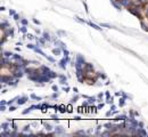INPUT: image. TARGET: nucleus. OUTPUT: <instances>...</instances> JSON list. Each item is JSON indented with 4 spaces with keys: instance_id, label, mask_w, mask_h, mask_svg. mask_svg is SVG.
Wrapping results in <instances>:
<instances>
[{
    "instance_id": "nucleus-22",
    "label": "nucleus",
    "mask_w": 148,
    "mask_h": 137,
    "mask_svg": "<svg viewBox=\"0 0 148 137\" xmlns=\"http://www.w3.org/2000/svg\"><path fill=\"white\" fill-rule=\"evenodd\" d=\"M18 30H20V32H22V33H26V32H28V28H26V25H23V26L18 28Z\"/></svg>"
},
{
    "instance_id": "nucleus-20",
    "label": "nucleus",
    "mask_w": 148,
    "mask_h": 137,
    "mask_svg": "<svg viewBox=\"0 0 148 137\" xmlns=\"http://www.w3.org/2000/svg\"><path fill=\"white\" fill-rule=\"evenodd\" d=\"M119 105L120 106H124L125 105V97H121L119 99Z\"/></svg>"
},
{
    "instance_id": "nucleus-59",
    "label": "nucleus",
    "mask_w": 148,
    "mask_h": 137,
    "mask_svg": "<svg viewBox=\"0 0 148 137\" xmlns=\"http://www.w3.org/2000/svg\"><path fill=\"white\" fill-rule=\"evenodd\" d=\"M17 135H18L17 131H13V132H12V136H17Z\"/></svg>"
},
{
    "instance_id": "nucleus-15",
    "label": "nucleus",
    "mask_w": 148,
    "mask_h": 137,
    "mask_svg": "<svg viewBox=\"0 0 148 137\" xmlns=\"http://www.w3.org/2000/svg\"><path fill=\"white\" fill-rule=\"evenodd\" d=\"M59 111H60L62 113H65V112H67V105H64V104L59 105Z\"/></svg>"
},
{
    "instance_id": "nucleus-32",
    "label": "nucleus",
    "mask_w": 148,
    "mask_h": 137,
    "mask_svg": "<svg viewBox=\"0 0 148 137\" xmlns=\"http://www.w3.org/2000/svg\"><path fill=\"white\" fill-rule=\"evenodd\" d=\"M30 128H31L30 126H25L24 129H23V131H22V134H25V132H28V131L30 132Z\"/></svg>"
},
{
    "instance_id": "nucleus-39",
    "label": "nucleus",
    "mask_w": 148,
    "mask_h": 137,
    "mask_svg": "<svg viewBox=\"0 0 148 137\" xmlns=\"http://www.w3.org/2000/svg\"><path fill=\"white\" fill-rule=\"evenodd\" d=\"M15 14H16V12H15L14 9H10V11H9V15H10V16H14Z\"/></svg>"
},
{
    "instance_id": "nucleus-6",
    "label": "nucleus",
    "mask_w": 148,
    "mask_h": 137,
    "mask_svg": "<svg viewBox=\"0 0 148 137\" xmlns=\"http://www.w3.org/2000/svg\"><path fill=\"white\" fill-rule=\"evenodd\" d=\"M55 134H57V135L65 134V128L62 127V126H57V127H55Z\"/></svg>"
},
{
    "instance_id": "nucleus-40",
    "label": "nucleus",
    "mask_w": 148,
    "mask_h": 137,
    "mask_svg": "<svg viewBox=\"0 0 148 137\" xmlns=\"http://www.w3.org/2000/svg\"><path fill=\"white\" fill-rule=\"evenodd\" d=\"M75 20H77V21H79V22H81V23H86V21H84V20H81V18H80V17H78V16H75Z\"/></svg>"
},
{
    "instance_id": "nucleus-17",
    "label": "nucleus",
    "mask_w": 148,
    "mask_h": 137,
    "mask_svg": "<svg viewBox=\"0 0 148 137\" xmlns=\"http://www.w3.org/2000/svg\"><path fill=\"white\" fill-rule=\"evenodd\" d=\"M88 24H89L91 28H94V29H96V30H98V31H100V30H102V29H100L97 24H95V23H92V22H88Z\"/></svg>"
},
{
    "instance_id": "nucleus-61",
    "label": "nucleus",
    "mask_w": 148,
    "mask_h": 137,
    "mask_svg": "<svg viewBox=\"0 0 148 137\" xmlns=\"http://www.w3.org/2000/svg\"><path fill=\"white\" fill-rule=\"evenodd\" d=\"M115 109H116V107H115V105H113V104H112V107H111V110H112V111H115Z\"/></svg>"
},
{
    "instance_id": "nucleus-55",
    "label": "nucleus",
    "mask_w": 148,
    "mask_h": 137,
    "mask_svg": "<svg viewBox=\"0 0 148 137\" xmlns=\"http://www.w3.org/2000/svg\"><path fill=\"white\" fill-rule=\"evenodd\" d=\"M33 22H34L35 24H38V25H40V22H39L38 20H35V18H34V20H33Z\"/></svg>"
},
{
    "instance_id": "nucleus-43",
    "label": "nucleus",
    "mask_w": 148,
    "mask_h": 137,
    "mask_svg": "<svg viewBox=\"0 0 148 137\" xmlns=\"http://www.w3.org/2000/svg\"><path fill=\"white\" fill-rule=\"evenodd\" d=\"M0 110H1V112L6 111V105H0Z\"/></svg>"
},
{
    "instance_id": "nucleus-34",
    "label": "nucleus",
    "mask_w": 148,
    "mask_h": 137,
    "mask_svg": "<svg viewBox=\"0 0 148 137\" xmlns=\"http://www.w3.org/2000/svg\"><path fill=\"white\" fill-rule=\"evenodd\" d=\"M21 24H22V25H28V24H29V21L25 20V18H23V20H21Z\"/></svg>"
},
{
    "instance_id": "nucleus-57",
    "label": "nucleus",
    "mask_w": 148,
    "mask_h": 137,
    "mask_svg": "<svg viewBox=\"0 0 148 137\" xmlns=\"http://www.w3.org/2000/svg\"><path fill=\"white\" fill-rule=\"evenodd\" d=\"M138 127H140V128H143V123H142V122H139Z\"/></svg>"
},
{
    "instance_id": "nucleus-9",
    "label": "nucleus",
    "mask_w": 148,
    "mask_h": 137,
    "mask_svg": "<svg viewBox=\"0 0 148 137\" xmlns=\"http://www.w3.org/2000/svg\"><path fill=\"white\" fill-rule=\"evenodd\" d=\"M128 119V117L125 115V114H119V115H116L115 117V121H125Z\"/></svg>"
},
{
    "instance_id": "nucleus-38",
    "label": "nucleus",
    "mask_w": 148,
    "mask_h": 137,
    "mask_svg": "<svg viewBox=\"0 0 148 137\" xmlns=\"http://www.w3.org/2000/svg\"><path fill=\"white\" fill-rule=\"evenodd\" d=\"M63 53H64V55L65 56H69V53H68V50L65 48V49H63Z\"/></svg>"
},
{
    "instance_id": "nucleus-12",
    "label": "nucleus",
    "mask_w": 148,
    "mask_h": 137,
    "mask_svg": "<svg viewBox=\"0 0 148 137\" xmlns=\"http://www.w3.org/2000/svg\"><path fill=\"white\" fill-rule=\"evenodd\" d=\"M62 48L60 47H56V48H54L52 49V54L54 55H56V56H58V55H60V53H62Z\"/></svg>"
},
{
    "instance_id": "nucleus-44",
    "label": "nucleus",
    "mask_w": 148,
    "mask_h": 137,
    "mask_svg": "<svg viewBox=\"0 0 148 137\" xmlns=\"http://www.w3.org/2000/svg\"><path fill=\"white\" fill-rule=\"evenodd\" d=\"M46 58H47V59H48V61H50V62H52V63H54V62H55V59H54V58H52V57H50V56H46Z\"/></svg>"
},
{
    "instance_id": "nucleus-51",
    "label": "nucleus",
    "mask_w": 148,
    "mask_h": 137,
    "mask_svg": "<svg viewBox=\"0 0 148 137\" xmlns=\"http://www.w3.org/2000/svg\"><path fill=\"white\" fill-rule=\"evenodd\" d=\"M98 76H99L102 79H106V76H105V74H100V73H98Z\"/></svg>"
},
{
    "instance_id": "nucleus-10",
    "label": "nucleus",
    "mask_w": 148,
    "mask_h": 137,
    "mask_svg": "<svg viewBox=\"0 0 148 137\" xmlns=\"http://www.w3.org/2000/svg\"><path fill=\"white\" fill-rule=\"evenodd\" d=\"M109 1H111V4H112V5H113L117 11H121L122 7H121V4H120L119 1H116V0H109Z\"/></svg>"
},
{
    "instance_id": "nucleus-14",
    "label": "nucleus",
    "mask_w": 148,
    "mask_h": 137,
    "mask_svg": "<svg viewBox=\"0 0 148 137\" xmlns=\"http://www.w3.org/2000/svg\"><path fill=\"white\" fill-rule=\"evenodd\" d=\"M58 78H59V80H60V84H62V85H65V84H66L67 78H66L65 76H58Z\"/></svg>"
},
{
    "instance_id": "nucleus-25",
    "label": "nucleus",
    "mask_w": 148,
    "mask_h": 137,
    "mask_svg": "<svg viewBox=\"0 0 148 137\" xmlns=\"http://www.w3.org/2000/svg\"><path fill=\"white\" fill-rule=\"evenodd\" d=\"M32 110H33V107H32V106H30L29 109H25V110H24V111L22 112V114H23V115H25V114H28V113H30V112H31Z\"/></svg>"
},
{
    "instance_id": "nucleus-7",
    "label": "nucleus",
    "mask_w": 148,
    "mask_h": 137,
    "mask_svg": "<svg viewBox=\"0 0 148 137\" xmlns=\"http://www.w3.org/2000/svg\"><path fill=\"white\" fill-rule=\"evenodd\" d=\"M134 135H140V136H147V132H146V130L143 129V128H138L137 127V129H136V134Z\"/></svg>"
},
{
    "instance_id": "nucleus-35",
    "label": "nucleus",
    "mask_w": 148,
    "mask_h": 137,
    "mask_svg": "<svg viewBox=\"0 0 148 137\" xmlns=\"http://www.w3.org/2000/svg\"><path fill=\"white\" fill-rule=\"evenodd\" d=\"M28 48H30V49H33V50H34L37 47H35L34 45H32V43H29V45H28Z\"/></svg>"
},
{
    "instance_id": "nucleus-27",
    "label": "nucleus",
    "mask_w": 148,
    "mask_h": 137,
    "mask_svg": "<svg viewBox=\"0 0 148 137\" xmlns=\"http://www.w3.org/2000/svg\"><path fill=\"white\" fill-rule=\"evenodd\" d=\"M104 127H105L106 129H109V130H111V129H112V128L114 127V124H113L112 122H107V123H106V124H105Z\"/></svg>"
},
{
    "instance_id": "nucleus-24",
    "label": "nucleus",
    "mask_w": 148,
    "mask_h": 137,
    "mask_svg": "<svg viewBox=\"0 0 148 137\" xmlns=\"http://www.w3.org/2000/svg\"><path fill=\"white\" fill-rule=\"evenodd\" d=\"M34 51H37V53H39V54H40V55H42L43 57H46V56H47V55H46V54H45V53H43V51H42V50H41V49H40L39 47H37V48L34 49Z\"/></svg>"
},
{
    "instance_id": "nucleus-26",
    "label": "nucleus",
    "mask_w": 148,
    "mask_h": 137,
    "mask_svg": "<svg viewBox=\"0 0 148 137\" xmlns=\"http://www.w3.org/2000/svg\"><path fill=\"white\" fill-rule=\"evenodd\" d=\"M3 54H4V56L7 57V58H12L13 55H14V54H12V53H9V51H5V53H3Z\"/></svg>"
},
{
    "instance_id": "nucleus-5",
    "label": "nucleus",
    "mask_w": 148,
    "mask_h": 137,
    "mask_svg": "<svg viewBox=\"0 0 148 137\" xmlns=\"http://www.w3.org/2000/svg\"><path fill=\"white\" fill-rule=\"evenodd\" d=\"M84 71H86V74L89 76V73H92L94 71V65L91 63H86L84 65Z\"/></svg>"
},
{
    "instance_id": "nucleus-1",
    "label": "nucleus",
    "mask_w": 148,
    "mask_h": 137,
    "mask_svg": "<svg viewBox=\"0 0 148 137\" xmlns=\"http://www.w3.org/2000/svg\"><path fill=\"white\" fill-rule=\"evenodd\" d=\"M84 65H86L84 57H83L82 55H78V56H77V59H75V64H74L75 68H78V67H84Z\"/></svg>"
},
{
    "instance_id": "nucleus-19",
    "label": "nucleus",
    "mask_w": 148,
    "mask_h": 137,
    "mask_svg": "<svg viewBox=\"0 0 148 137\" xmlns=\"http://www.w3.org/2000/svg\"><path fill=\"white\" fill-rule=\"evenodd\" d=\"M8 28H10L9 24H8V22H3V23H1V30H6V29H8Z\"/></svg>"
},
{
    "instance_id": "nucleus-50",
    "label": "nucleus",
    "mask_w": 148,
    "mask_h": 137,
    "mask_svg": "<svg viewBox=\"0 0 148 137\" xmlns=\"http://www.w3.org/2000/svg\"><path fill=\"white\" fill-rule=\"evenodd\" d=\"M52 90H54V92H58V87L54 85V86H52Z\"/></svg>"
},
{
    "instance_id": "nucleus-56",
    "label": "nucleus",
    "mask_w": 148,
    "mask_h": 137,
    "mask_svg": "<svg viewBox=\"0 0 148 137\" xmlns=\"http://www.w3.org/2000/svg\"><path fill=\"white\" fill-rule=\"evenodd\" d=\"M26 37H28V38H29V39H31V40H32V39H33V38H34V37H33V36H32V34H28V36H26Z\"/></svg>"
},
{
    "instance_id": "nucleus-28",
    "label": "nucleus",
    "mask_w": 148,
    "mask_h": 137,
    "mask_svg": "<svg viewBox=\"0 0 148 137\" xmlns=\"http://www.w3.org/2000/svg\"><path fill=\"white\" fill-rule=\"evenodd\" d=\"M96 101H97L96 97H88V102H89V104H94Z\"/></svg>"
},
{
    "instance_id": "nucleus-52",
    "label": "nucleus",
    "mask_w": 148,
    "mask_h": 137,
    "mask_svg": "<svg viewBox=\"0 0 148 137\" xmlns=\"http://www.w3.org/2000/svg\"><path fill=\"white\" fill-rule=\"evenodd\" d=\"M103 107H104V104H103V103H102V104H99V105L97 106V109H98V110H100V109H103Z\"/></svg>"
},
{
    "instance_id": "nucleus-48",
    "label": "nucleus",
    "mask_w": 148,
    "mask_h": 137,
    "mask_svg": "<svg viewBox=\"0 0 148 137\" xmlns=\"http://www.w3.org/2000/svg\"><path fill=\"white\" fill-rule=\"evenodd\" d=\"M13 17H14V20H15V21H18V20H20V16H18L17 14H15Z\"/></svg>"
},
{
    "instance_id": "nucleus-49",
    "label": "nucleus",
    "mask_w": 148,
    "mask_h": 137,
    "mask_svg": "<svg viewBox=\"0 0 148 137\" xmlns=\"http://www.w3.org/2000/svg\"><path fill=\"white\" fill-rule=\"evenodd\" d=\"M106 98H107V99L112 98V97H111V94H109V92H106Z\"/></svg>"
},
{
    "instance_id": "nucleus-42",
    "label": "nucleus",
    "mask_w": 148,
    "mask_h": 137,
    "mask_svg": "<svg viewBox=\"0 0 148 137\" xmlns=\"http://www.w3.org/2000/svg\"><path fill=\"white\" fill-rule=\"evenodd\" d=\"M139 3H141L142 5H145V4H148V0H138Z\"/></svg>"
},
{
    "instance_id": "nucleus-33",
    "label": "nucleus",
    "mask_w": 148,
    "mask_h": 137,
    "mask_svg": "<svg viewBox=\"0 0 148 137\" xmlns=\"http://www.w3.org/2000/svg\"><path fill=\"white\" fill-rule=\"evenodd\" d=\"M31 98L37 99V101H41V99H42V97H38V96H37V95H34V94H32V95H31Z\"/></svg>"
},
{
    "instance_id": "nucleus-58",
    "label": "nucleus",
    "mask_w": 148,
    "mask_h": 137,
    "mask_svg": "<svg viewBox=\"0 0 148 137\" xmlns=\"http://www.w3.org/2000/svg\"><path fill=\"white\" fill-rule=\"evenodd\" d=\"M13 129H14V130H17V126H16L15 123H13Z\"/></svg>"
},
{
    "instance_id": "nucleus-54",
    "label": "nucleus",
    "mask_w": 148,
    "mask_h": 137,
    "mask_svg": "<svg viewBox=\"0 0 148 137\" xmlns=\"http://www.w3.org/2000/svg\"><path fill=\"white\" fill-rule=\"evenodd\" d=\"M102 26H105V28H112L111 25H108V24H105V23H103V24H102Z\"/></svg>"
},
{
    "instance_id": "nucleus-62",
    "label": "nucleus",
    "mask_w": 148,
    "mask_h": 137,
    "mask_svg": "<svg viewBox=\"0 0 148 137\" xmlns=\"http://www.w3.org/2000/svg\"><path fill=\"white\" fill-rule=\"evenodd\" d=\"M146 17H147V18H148V7H147V8H146Z\"/></svg>"
},
{
    "instance_id": "nucleus-13",
    "label": "nucleus",
    "mask_w": 148,
    "mask_h": 137,
    "mask_svg": "<svg viewBox=\"0 0 148 137\" xmlns=\"http://www.w3.org/2000/svg\"><path fill=\"white\" fill-rule=\"evenodd\" d=\"M43 126H45V129L47 131H51L52 130V127H51V124L49 122H43Z\"/></svg>"
},
{
    "instance_id": "nucleus-53",
    "label": "nucleus",
    "mask_w": 148,
    "mask_h": 137,
    "mask_svg": "<svg viewBox=\"0 0 148 137\" xmlns=\"http://www.w3.org/2000/svg\"><path fill=\"white\" fill-rule=\"evenodd\" d=\"M82 109H83V106H80V107L78 109V111H79V113H82V112H83V110H82Z\"/></svg>"
},
{
    "instance_id": "nucleus-37",
    "label": "nucleus",
    "mask_w": 148,
    "mask_h": 137,
    "mask_svg": "<svg viewBox=\"0 0 148 137\" xmlns=\"http://www.w3.org/2000/svg\"><path fill=\"white\" fill-rule=\"evenodd\" d=\"M78 98H79V96H75V97H73V98H72V101H71V103H72V104H73V103H75V102L78 101Z\"/></svg>"
},
{
    "instance_id": "nucleus-47",
    "label": "nucleus",
    "mask_w": 148,
    "mask_h": 137,
    "mask_svg": "<svg viewBox=\"0 0 148 137\" xmlns=\"http://www.w3.org/2000/svg\"><path fill=\"white\" fill-rule=\"evenodd\" d=\"M7 104V102L5 101V99H3V101H0V105H6Z\"/></svg>"
},
{
    "instance_id": "nucleus-16",
    "label": "nucleus",
    "mask_w": 148,
    "mask_h": 137,
    "mask_svg": "<svg viewBox=\"0 0 148 137\" xmlns=\"http://www.w3.org/2000/svg\"><path fill=\"white\" fill-rule=\"evenodd\" d=\"M1 129H3V130H8V129H9V122H4V123H1Z\"/></svg>"
},
{
    "instance_id": "nucleus-11",
    "label": "nucleus",
    "mask_w": 148,
    "mask_h": 137,
    "mask_svg": "<svg viewBox=\"0 0 148 137\" xmlns=\"http://www.w3.org/2000/svg\"><path fill=\"white\" fill-rule=\"evenodd\" d=\"M55 46H56V47H60L62 49H65V48H66V45H65L64 42H62V41H59V40H57V41H55Z\"/></svg>"
},
{
    "instance_id": "nucleus-46",
    "label": "nucleus",
    "mask_w": 148,
    "mask_h": 137,
    "mask_svg": "<svg viewBox=\"0 0 148 137\" xmlns=\"http://www.w3.org/2000/svg\"><path fill=\"white\" fill-rule=\"evenodd\" d=\"M51 119H54L55 121H58V117H57V115H55V114H52V115H51Z\"/></svg>"
},
{
    "instance_id": "nucleus-63",
    "label": "nucleus",
    "mask_w": 148,
    "mask_h": 137,
    "mask_svg": "<svg viewBox=\"0 0 148 137\" xmlns=\"http://www.w3.org/2000/svg\"><path fill=\"white\" fill-rule=\"evenodd\" d=\"M80 119H81L80 117H74V120H80Z\"/></svg>"
},
{
    "instance_id": "nucleus-36",
    "label": "nucleus",
    "mask_w": 148,
    "mask_h": 137,
    "mask_svg": "<svg viewBox=\"0 0 148 137\" xmlns=\"http://www.w3.org/2000/svg\"><path fill=\"white\" fill-rule=\"evenodd\" d=\"M75 135H86V132H84V130H79L75 132Z\"/></svg>"
},
{
    "instance_id": "nucleus-23",
    "label": "nucleus",
    "mask_w": 148,
    "mask_h": 137,
    "mask_svg": "<svg viewBox=\"0 0 148 137\" xmlns=\"http://www.w3.org/2000/svg\"><path fill=\"white\" fill-rule=\"evenodd\" d=\"M43 38L46 39V41H50L51 40V38H50V36H49V33H47V32H43Z\"/></svg>"
},
{
    "instance_id": "nucleus-30",
    "label": "nucleus",
    "mask_w": 148,
    "mask_h": 137,
    "mask_svg": "<svg viewBox=\"0 0 148 137\" xmlns=\"http://www.w3.org/2000/svg\"><path fill=\"white\" fill-rule=\"evenodd\" d=\"M17 99H18V97H14V98H12L10 101H8V102H7V104H8V105H12V104H13L14 102H16Z\"/></svg>"
},
{
    "instance_id": "nucleus-3",
    "label": "nucleus",
    "mask_w": 148,
    "mask_h": 137,
    "mask_svg": "<svg viewBox=\"0 0 148 137\" xmlns=\"http://www.w3.org/2000/svg\"><path fill=\"white\" fill-rule=\"evenodd\" d=\"M68 61H69V56H65L64 58H62L59 61L58 65H59V67L62 68V70H65V68H66V64L68 63Z\"/></svg>"
},
{
    "instance_id": "nucleus-60",
    "label": "nucleus",
    "mask_w": 148,
    "mask_h": 137,
    "mask_svg": "<svg viewBox=\"0 0 148 137\" xmlns=\"http://www.w3.org/2000/svg\"><path fill=\"white\" fill-rule=\"evenodd\" d=\"M63 90H64V92H68V90H69V88H68V87H66V88L64 87V88H63Z\"/></svg>"
},
{
    "instance_id": "nucleus-4",
    "label": "nucleus",
    "mask_w": 148,
    "mask_h": 137,
    "mask_svg": "<svg viewBox=\"0 0 148 137\" xmlns=\"http://www.w3.org/2000/svg\"><path fill=\"white\" fill-rule=\"evenodd\" d=\"M13 79H15V77L12 74V76H7V74H4V76H1V82L3 84H6V85H8Z\"/></svg>"
},
{
    "instance_id": "nucleus-31",
    "label": "nucleus",
    "mask_w": 148,
    "mask_h": 137,
    "mask_svg": "<svg viewBox=\"0 0 148 137\" xmlns=\"http://www.w3.org/2000/svg\"><path fill=\"white\" fill-rule=\"evenodd\" d=\"M67 112H68V113H72V112H73V106H72V103L67 105Z\"/></svg>"
},
{
    "instance_id": "nucleus-8",
    "label": "nucleus",
    "mask_w": 148,
    "mask_h": 137,
    "mask_svg": "<svg viewBox=\"0 0 148 137\" xmlns=\"http://www.w3.org/2000/svg\"><path fill=\"white\" fill-rule=\"evenodd\" d=\"M28 101H29V98L25 97V96H23V97H18V99L16 101V103H17V105H23V104H25Z\"/></svg>"
},
{
    "instance_id": "nucleus-29",
    "label": "nucleus",
    "mask_w": 148,
    "mask_h": 137,
    "mask_svg": "<svg viewBox=\"0 0 148 137\" xmlns=\"http://www.w3.org/2000/svg\"><path fill=\"white\" fill-rule=\"evenodd\" d=\"M112 134H113V132H112V131L108 129L107 131H104V132H102V136H111Z\"/></svg>"
},
{
    "instance_id": "nucleus-18",
    "label": "nucleus",
    "mask_w": 148,
    "mask_h": 137,
    "mask_svg": "<svg viewBox=\"0 0 148 137\" xmlns=\"http://www.w3.org/2000/svg\"><path fill=\"white\" fill-rule=\"evenodd\" d=\"M140 25H141V28H142V30H143V31H147V32H148V25H147L143 21H141V22H140Z\"/></svg>"
},
{
    "instance_id": "nucleus-41",
    "label": "nucleus",
    "mask_w": 148,
    "mask_h": 137,
    "mask_svg": "<svg viewBox=\"0 0 148 137\" xmlns=\"http://www.w3.org/2000/svg\"><path fill=\"white\" fill-rule=\"evenodd\" d=\"M16 110V106H13V105H9V111L10 112H13V111H15Z\"/></svg>"
},
{
    "instance_id": "nucleus-45",
    "label": "nucleus",
    "mask_w": 148,
    "mask_h": 137,
    "mask_svg": "<svg viewBox=\"0 0 148 137\" xmlns=\"http://www.w3.org/2000/svg\"><path fill=\"white\" fill-rule=\"evenodd\" d=\"M58 95H59V94H58V93H56V92H55V93H54V94H52V96H51V97H52V98H57V97H58Z\"/></svg>"
},
{
    "instance_id": "nucleus-21",
    "label": "nucleus",
    "mask_w": 148,
    "mask_h": 137,
    "mask_svg": "<svg viewBox=\"0 0 148 137\" xmlns=\"http://www.w3.org/2000/svg\"><path fill=\"white\" fill-rule=\"evenodd\" d=\"M48 107H50V105H49V104H47V103H43V104H42V106H41V111L45 113V112H46V110H47Z\"/></svg>"
},
{
    "instance_id": "nucleus-2",
    "label": "nucleus",
    "mask_w": 148,
    "mask_h": 137,
    "mask_svg": "<svg viewBox=\"0 0 148 137\" xmlns=\"http://www.w3.org/2000/svg\"><path fill=\"white\" fill-rule=\"evenodd\" d=\"M117 1L121 4V6H123V7H126V8L134 6L133 0H117Z\"/></svg>"
}]
</instances>
